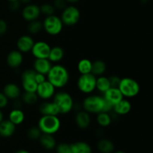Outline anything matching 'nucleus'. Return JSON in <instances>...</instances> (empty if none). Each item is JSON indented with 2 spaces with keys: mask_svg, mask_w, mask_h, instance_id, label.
I'll list each match as a JSON object with an SVG mask.
<instances>
[{
  "mask_svg": "<svg viewBox=\"0 0 153 153\" xmlns=\"http://www.w3.org/2000/svg\"><path fill=\"white\" fill-rule=\"evenodd\" d=\"M32 0H19L21 3H23V4H29Z\"/></svg>",
  "mask_w": 153,
  "mask_h": 153,
  "instance_id": "c03bdc74",
  "label": "nucleus"
},
{
  "mask_svg": "<svg viewBox=\"0 0 153 153\" xmlns=\"http://www.w3.org/2000/svg\"><path fill=\"white\" fill-rule=\"evenodd\" d=\"M97 76L92 73L81 75L77 81L78 89L82 93L90 94L96 90Z\"/></svg>",
  "mask_w": 153,
  "mask_h": 153,
  "instance_id": "0eeeda50",
  "label": "nucleus"
},
{
  "mask_svg": "<svg viewBox=\"0 0 153 153\" xmlns=\"http://www.w3.org/2000/svg\"><path fill=\"white\" fill-rule=\"evenodd\" d=\"M53 102L57 106L59 114H67L70 113L73 108V99L69 93L59 91L53 96Z\"/></svg>",
  "mask_w": 153,
  "mask_h": 153,
  "instance_id": "7ed1b4c3",
  "label": "nucleus"
},
{
  "mask_svg": "<svg viewBox=\"0 0 153 153\" xmlns=\"http://www.w3.org/2000/svg\"><path fill=\"white\" fill-rule=\"evenodd\" d=\"M3 94L8 100H15L19 99L21 96V89L17 85L14 83H8L3 88Z\"/></svg>",
  "mask_w": 153,
  "mask_h": 153,
  "instance_id": "a211bd4d",
  "label": "nucleus"
},
{
  "mask_svg": "<svg viewBox=\"0 0 153 153\" xmlns=\"http://www.w3.org/2000/svg\"><path fill=\"white\" fill-rule=\"evenodd\" d=\"M97 148L102 153H111L114 150V144L108 139H101L97 143Z\"/></svg>",
  "mask_w": 153,
  "mask_h": 153,
  "instance_id": "a878e982",
  "label": "nucleus"
},
{
  "mask_svg": "<svg viewBox=\"0 0 153 153\" xmlns=\"http://www.w3.org/2000/svg\"><path fill=\"white\" fill-rule=\"evenodd\" d=\"M27 29H28V32L31 34H38L43 29V22H40L38 19L30 21L28 22Z\"/></svg>",
  "mask_w": 153,
  "mask_h": 153,
  "instance_id": "2f4dec72",
  "label": "nucleus"
},
{
  "mask_svg": "<svg viewBox=\"0 0 153 153\" xmlns=\"http://www.w3.org/2000/svg\"><path fill=\"white\" fill-rule=\"evenodd\" d=\"M22 102L20 101V100H19L18 99L15 100L14 104H13V105H14V108H20L21 106H22Z\"/></svg>",
  "mask_w": 153,
  "mask_h": 153,
  "instance_id": "37998d69",
  "label": "nucleus"
},
{
  "mask_svg": "<svg viewBox=\"0 0 153 153\" xmlns=\"http://www.w3.org/2000/svg\"><path fill=\"white\" fill-rule=\"evenodd\" d=\"M38 140L42 147L44 148L45 149H47V150L55 149V146H57L56 140H55V137H53V134L42 133L41 136Z\"/></svg>",
  "mask_w": 153,
  "mask_h": 153,
  "instance_id": "4be33fe9",
  "label": "nucleus"
},
{
  "mask_svg": "<svg viewBox=\"0 0 153 153\" xmlns=\"http://www.w3.org/2000/svg\"><path fill=\"white\" fill-rule=\"evenodd\" d=\"M42 132L37 126L31 127L27 131V136L31 140H38L41 136Z\"/></svg>",
  "mask_w": 153,
  "mask_h": 153,
  "instance_id": "473e14b6",
  "label": "nucleus"
},
{
  "mask_svg": "<svg viewBox=\"0 0 153 153\" xmlns=\"http://www.w3.org/2000/svg\"><path fill=\"white\" fill-rule=\"evenodd\" d=\"M109 82H110L111 87V88H117L119 87L120 82L121 79L118 77L117 76H111L108 77Z\"/></svg>",
  "mask_w": 153,
  "mask_h": 153,
  "instance_id": "c9c22d12",
  "label": "nucleus"
},
{
  "mask_svg": "<svg viewBox=\"0 0 153 153\" xmlns=\"http://www.w3.org/2000/svg\"><path fill=\"white\" fill-rule=\"evenodd\" d=\"M40 14V7L35 4H27L22 10V18L28 22L38 19Z\"/></svg>",
  "mask_w": 153,
  "mask_h": 153,
  "instance_id": "f8f14e48",
  "label": "nucleus"
},
{
  "mask_svg": "<svg viewBox=\"0 0 153 153\" xmlns=\"http://www.w3.org/2000/svg\"><path fill=\"white\" fill-rule=\"evenodd\" d=\"M43 22V29L49 35H58L62 31L63 24L61 18L55 14L46 16Z\"/></svg>",
  "mask_w": 153,
  "mask_h": 153,
  "instance_id": "423d86ee",
  "label": "nucleus"
},
{
  "mask_svg": "<svg viewBox=\"0 0 153 153\" xmlns=\"http://www.w3.org/2000/svg\"><path fill=\"white\" fill-rule=\"evenodd\" d=\"M8 104V99L3 92H0V110L4 108Z\"/></svg>",
  "mask_w": 153,
  "mask_h": 153,
  "instance_id": "4c0bfd02",
  "label": "nucleus"
},
{
  "mask_svg": "<svg viewBox=\"0 0 153 153\" xmlns=\"http://www.w3.org/2000/svg\"><path fill=\"white\" fill-rule=\"evenodd\" d=\"M111 84L109 82V79L105 76H100L97 78V82H96V89L98 90L100 93L104 94L105 92L108 91L109 88H111Z\"/></svg>",
  "mask_w": 153,
  "mask_h": 153,
  "instance_id": "cd10ccee",
  "label": "nucleus"
},
{
  "mask_svg": "<svg viewBox=\"0 0 153 153\" xmlns=\"http://www.w3.org/2000/svg\"><path fill=\"white\" fill-rule=\"evenodd\" d=\"M34 80L37 82V85L42 83V82H45L46 80V76L45 75L41 74V73H38L36 72V75L34 76Z\"/></svg>",
  "mask_w": 153,
  "mask_h": 153,
  "instance_id": "79ce46f5",
  "label": "nucleus"
},
{
  "mask_svg": "<svg viewBox=\"0 0 153 153\" xmlns=\"http://www.w3.org/2000/svg\"><path fill=\"white\" fill-rule=\"evenodd\" d=\"M56 147L57 153H73L72 151L71 144H69L67 143H59Z\"/></svg>",
  "mask_w": 153,
  "mask_h": 153,
  "instance_id": "f704fd0d",
  "label": "nucleus"
},
{
  "mask_svg": "<svg viewBox=\"0 0 153 153\" xmlns=\"http://www.w3.org/2000/svg\"><path fill=\"white\" fill-rule=\"evenodd\" d=\"M36 71L34 69H28L22 72L21 75L22 87L25 92H36L37 83L34 80Z\"/></svg>",
  "mask_w": 153,
  "mask_h": 153,
  "instance_id": "1a4fd4ad",
  "label": "nucleus"
},
{
  "mask_svg": "<svg viewBox=\"0 0 153 153\" xmlns=\"http://www.w3.org/2000/svg\"><path fill=\"white\" fill-rule=\"evenodd\" d=\"M25 114L20 108H13L8 115V120L15 126L22 124L25 120Z\"/></svg>",
  "mask_w": 153,
  "mask_h": 153,
  "instance_id": "b1692460",
  "label": "nucleus"
},
{
  "mask_svg": "<svg viewBox=\"0 0 153 153\" xmlns=\"http://www.w3.org/2000/svg\"><path fill=\"white\" fill-rule=\"evenodd\" d=\"M104 98L102 96L89 95L82 102V108L89 114H96L102 111Z\"/></svg>",
  "mask_w": 153,
  "mask_h": 153,
  "instance_id": "39448f33",
  "label": "nucleus"
},
{
  "mask_svg": "<svg viewBox=\"0 0 153 153\" xmlns=\"http://www.w3.org/2000/svg\"><path fill=\"white\" fill-rule=\"evenodd\" d=\"M52 66V63L48 58H35L33 62V69L37 73L46 76Z\"/></svg>",
  "mask_w": 153,
  "mask_h": 153,
  "instance_id": "4468645a",
  "label": "nucleus"
},
{
  "mask_svg": "<svg viewBox=\"0 0 153 153\" xmlns=\"http://www.w3.org/2000/svg\"><path fill=\"white\" fill-rule=\"evenodd\" d=\"M7 30V24L4 19H0V37L5 34Z\"/></svg>",
  "mask_w": 153,
  "mask_h": 153,
  "instance_id": "ea45409f",
  "label": "nucleus"
},
{
  "mask_svg": "<svg viewBox=\"0 0 153 153\" xmlns=\"http://www.w3.org/2000/svg\"><path fill=\"white\" fill-rule=\"evenodd\" d=\"M39 112L43 115H55L58 116L59 111L53 102H43L39 106Z\"/></svg>",
  "mask_w": 153,
  "mask_h": 153,
  "instance_id": "412c9836",
  "label": "nucleus"
},
{
  "mask_svg": "<svg viewBox=\"0 0 153 153\" xmlns=\"http://www.w3.org/2000/svg\"><path fill=\"white\" fill-rule=\"evenodd\" d=\"M53 6L55 8L63 10L67 7V1L65 0H54Z\"/></svg>",
  "mask_w": 153,
  "mask_h": 153,
  "instance_id": "e433bc0d",
  "label": "nucleus"
},
{
  "mask_svg": "<svg viewBox=\"0 0 153 153\" xmlns=\"http://www.w3.org/2000/svg\"><path fill=\"white\" fill-rule=\"evenodd\" d=\"M46 80L49 81L55 88L65 87L70 80V73L65 67L60 64L52 65L46 75Z\"/></svg>",
  "mask_w": 153,
  "mask_h": 153,
  "instance_id": "f257e3e1",
  "label": "nucleus"
},
{
  "mask_svg": "<svg viewBox=\"0 0 153 153\" xmlns=\"http://www.w3.org/2000/svg\"><path fill=\"white\" fill-rule=\"evenodd\" d=\"M51 46L45 41L35 42L31 49V54L35 58H48Z\"/></svg>",
  "mask_w": 153,
  "mask_h": 153,
  "instance_id": "9b49d317",
  "label": "nucleus"
},
{
  "mask_svg": "<svg viewBox=\"0 0 153 153\" xmlns=\"http://www.w3.org/2000/svg\"><path fill=\"white\" fill-rule=\"evenodd\" d=\"M15 153H30L27 150H25V149H20V150H18L16 151Z\"/></svg>",
  "mask_w": 153,
  "mask_h": 153,
  "instance_id": "a18cd8bd",
  "label": "nucleus"
},
{
  "mask_svg": "<svg viewBox=\"0 0 153 153\" xmlns=\"http://www.w3.org/2000/svg\"><path fill=\"white\" fill-rule=\"evenodd\" d=\"M21 101L25 104L28 105H32L35 104L38 100V97H37L36 92H25L21 94Z\"/></svg>",
  "mask_w": 153,
  "mask_h": 153,
  "instance_id": "7c9ffc66",
  "label": "nucleus"
},
{
  "mask_svg": "<svg viewBox=\"0 0 153 153\" xmlns=\"http://www.w3.org/2000/svg\"><path fill=\"white\" fill-rule=\"evenodd\" d=\"M77 69L81 75L91 73L92 61L88 58H83V59L80 60L78 63Z\"/></svg>",
  "mask_w": 153,
  "mask_h": 153,
  "instance_id": "c85d7f7f",
  "label": "nucleus"
},
{
  "mask_svg": "<svg viewBox=\"0 0 153 153\" xmlns=\"http://www.w3.org/2000/svg\"><path fill=\"white\" fill-rule=\"evenodd\" d=\"M140 2H142V3H146V2H148L149 0H140Z\"/></svg>",
  "mask_w": 153,
  "mask_h": 153,
  "instance_id": "09e8293b",
  "label": "nucleus"
},
{
  "mask_svg": "<svg viewBox=\"0 0 153 153\" xmlns=\"http://www.w3.org/2000/svg\"><path fill=\"white\" fill-rule=\"evenodd\" d=\"M36 94L38 98L44 100H49L55 94V88L49 81L46 80L37 85Z\"/></svg>",
  "mask_w": 153,
  "mask_h": 153,
  "instance_id": "9d476101",
  "label": "nucleus"
},
{
  "mask_svg": "<svg viewBox=\"0 0 153 153\" xmlns=\"http://www.w3.org/2000/svg\"><path fill=\"white\" fill-rule=\"evenodd\" d=\"M103 97L105 100L108 101L109 102L111 103L113 105L119 102L120 100L124 98L122 93L117 88H111L108 90L106 92L103 94Z\"/></svg>",
  "mask_w": 153,
  "mask_h": 153,
  "instance_id": "f3484780",
  "label": "nucleus"
},
{
  "mask_svg": "<svg viewBox=\"0 0 153 153\" xmlns=\"http://www.w3.org/2000/svg\"><path fill=\"white\" fill-rule=\"evenodd\" d=\"M9 7H10V10H17L20 7V1L19 0H16V1H9Z\"/></svg>",
  "mask_w": 153,
  "mask_h": 153,
  "instance_id": "a19ab883",
  "label": "nucleus"
},
{
  "mask_svg": "<svg viewBox=\"0 0 153 153\" xmlns=\"http://www.w3.org/2000/svg\"><path fill=\"white\" fill-rule=\"evenodd\" d=\"M75 121H76V126L79 128H81V129H85L88 127H89L91 122L90 114L85 111V110L79 111L76 113V116H75Z\"/></svg>",
  "mask_w": 153,
  "mask_h": 153,
  "instance_id": "dca6fc26",
  "label": "nucleus"
},
{
  "mask_svg": "<svg viewBox=\"0 0 153 153\" xmlns=\"http://www.w3.org/2000/svg\"><path fill=\"white\" fill-rule=\"evenodd\" d=\"M63 24L67 26H73L77 24L80 20L81 13L80 10L76 6H67L63 9L61 17Z\"/></svg>",
  "mask_w": 153,
  "mask_h": 153,
  "instance_id": "6e6552de",
  "label": "nucleus"
},
{
  "mask_svg": "<svg viewBox=\"0 0 153 153\" xmlns=\"http://www.w3.org/2000/svg\"><path fill=\"white\" fill-rule=\"evenodd\" d=\"M103 98H104V97H103ZM113 107L114 105L111 103H110L108 101H107V100H105L104 99V104H103V108L102 111L110 113V112H111L112 110H113Z\"/></svg>",
  "mask_w": 153,
  "mask_h": 153,
  "instance_id": "58836bf2",
  "label": "nucleus"
},
{
  "mask_svg": "<svg viewBox=\"0 0 153 153\" xmlns=\"http://www.w3.org/2000/svg\"><path fill=\"white\" fill-rule=\"evenodd\" d=\"M34 43L35 41L30 35H22L16 41V46L18 50L22 54L28 53L31 51Z\"/></svg>",
  "mask_w": 153,
  "mask_h": 153,
  "instance_id": "ddd939ff",
  "label": "nucleus"
},
{
  "mask_svg": "<svg viewBox=\"0 0 153 153\" xmlns=\"http://www.w3.org/2000/svg\"><path fill=\"white\" fill-rule=\"evenodd\" d=\"M61 120L55 115H43L39 119L37 127L43 134H54L61 128Z\"/></svg>",
  "mask_w": 153,
  "mask_h": 153,
  "instance_id": "f03ea898",
  "label": "nucleus"
},
{
  "mask_svg": "<svg viewBox=\"0 0 153 153\" xmlns=\"http://www.w3.org/2000/svg\"><path fill=\"white\" fill-rule=\"evenodd\" d=\"M40 13H43V14L47 16H50V15L54 14L55 13V8L54 7L53 4H49V3H45V4H43L40 7Z\"/></svg>",
  "mask_w": 153,
  "mask_h": 153,
  "instance_id": "72a5a7b5",
  "label": "nucleus"
},
{
  "mask_svg": "<svg viewBox=\"0 0 153 153\" xmlns=\"http://www.w3.org/2000/svg\"><path fill=\"white\" fill-rule=\"evenodd\" d=\"M3 120H4V114H3L2 111L0 110V123H1Z\"/></svg>",
  "mask_w": 153,
  "mask_h": 153,
  "instance_id": "49530a36",
  "label": "nucleus"
},
{
  "mask_svg": "<svg viewBox=\"0 0 153 153\" xmlns=\"http://www.w3.org/2000/svg\"><path fill=\"white\" fill-rule=\"evenodd\" d=\"M64 57V50L61 46H55L51 47L48 59L52 63H58L62 61Z\"/></svg>",
  "mask_w": 153,
  "mask_h": 153,
  "instance_id": "5701e85b",
  "label": "nucleus"
},
{
  "mask_svg": "<svg viewBox=\"0 0 153 153\" xmlns=\"http://www.w3.org/2000/svg\"><path fill=\"white\" fill-rule=\"evenodd\" d=\"M118 88L122 93L123 97L127 98L137 97L140 91V87L138 82L128 77L121 79Z\"/></svg>",
  "mask_w": 153,
  "mask_h": 153,
  "instance_id": "20e7f679",
  "label": "nucleus"
},
{
  "mask_svg": "<svg viewBox=\"0 0 153 153\" xmlns=\"http://www.w3.org/2000/svg\"><path fill=\"white\" fill-rule=\"evenodd\" d=\"M97 122L102 127L109 126L112 122L111 115L107 112H100L97 114Z\"/></svg>",
  "mask_w": 153,
  "mask_h": 153,
  "instance_id": "c756f323",
  "label": "nucleus"
},
{
  "mask_svg": "<svg viewBox=\"0 0 153 153\" xmlns=\"http://www.w3.org/2000/svg\"><path fill=\"white\" fill-rule=\"evenodd\" d=\"M131 104L128 100L123 99L122 100L115 104L113 107L112 111L117 115L123 116V115H126L131 111Z\"/></svg>",
  "mask_w": 153,
  "mask_h": 153,
  "instance_id": "6ab92c4d",
  "label": "nucleus"
},
{
  "mask_svg": "<svg viewBox=\"0 0 153 153\" xmlns=\"http://www.w3.org/2000/svg\"><path fill=\"white\" fill-rule=\"evenodd\" d=\"M6 62L11 68H18L23 62V55L19 50L11 51L7 54Z\"/></svg>",
  "mask_w": 153,
  "mask_h": 153,
  "instance_id": "2eb2a0df",
  "label": "nucleus"
},
{
  "mask_svg": "<svg viewBox=\"0 0 153 153\" xmlns=\"http://www.w3.org/2000/svg\"><path fill=\"white\" fill-rule=\"evenodd\" d=\"M16 127L9 120H3L0 123V136L2 137H10L16 131Z\"/></svg>",
  "mask_w": 153,
  "mask_h": 153,
  "instance_id": "aec40b11",
  "label": "nucleus"
},
{
  "mask_svg": "<svg viewBox=\"0 0 153 153\" xmlns=\"http://www.w3.org/2000/svg\"><path fill=\"white\" fill-rule=\"evenodd\" d=\"M107 66L106 64L102 60H97L92 62V70L91 73L95 76H102L106 71Z\"/></svg>",
  "mask_w": 153,
  "mask_h": 153,
  "instance_id": "393cba45",
  "label": "nucleus"
},
{
  "mask_svg": "<svg viewBox=\"0 0 153 153\" xmlns=\"http://www.w3.org/2000/svg\"><path fill=\"white\" fill-rule=\"evenodd\" d=\"M73 153H92V149L88 143L79 141L71 144Z\"/></svg>",
  "mask_w": 153,
  "mask_h": 153,
  "instance_id": "bb28decb",
  "label": "nucleus"
},
{
  "mask_svg": "<svg viewBox=\"0 0 153 153\" xmlns=\"http://www.w3.org/2000/svg\"><path fill=\"white\" fill-rule=\"evenodd\" d=\"M65 1L69 3H76V2H78L79 0H65Z\"/></svg>",
  "mask_w": 153,
  "mask_h": 153,
  "instance_id": "de8ad7c7",
  "label": "nucleus"
},
{
  "mask_svg": "<svg viewBox=\"0 0 153 153\" xmlns=\"http://www.w3.org/2000/svg\"><path fill=\"white\" fill-rule=\"evenodd\" d=\"M114 153H126V152H123V151H117V152H114Z\"/></svg>",
  "mask_w": 153,
  "mask_h": 153,
  "instance_id": "8fccbe9b",
  "label": "nucleus"
},
{
  "mask_svg": "<svg viewBox=\"0 0 153 153\" xmlns=\"http://www.w3.org/2000/svg\"><path fill=\"white\" fill-rule=\"evenodd\" d=\"M8 1H16V0H7Z\"/></svg>",
  "mask_w": 153,
  "mask_h": 153,
  "instance_id": "3c124183",
  "label": "nucleus"
}]
</instances>
